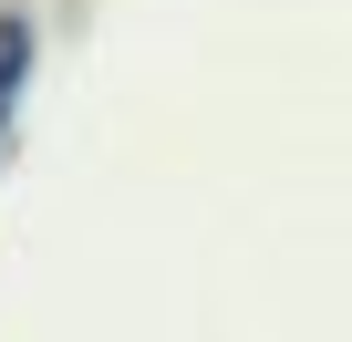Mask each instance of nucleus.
Segmentation results:
<instances>
[{
  "label": "nucleus",
  "instance_id": "obj_1",
  "mask_svg": "<svg viewBox=\"0 0 352 342\" xmlns=\"http://www.w3.org/2000/svg\"><path fill=\"white\" fill-rule=\"evenodd\" d=\"M21 52H32V32H21V21H0V94L21 83Z\"/></svg>",
  "mask_w": 352,
  "mask_h": 342
}]
</instances>
